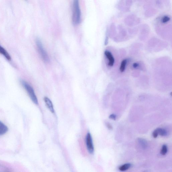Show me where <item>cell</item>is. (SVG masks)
I'll list each match as a JSON object with an SVG mask.
<instances>
[{"mask_svg":"<svg viewBox=\"0 0 172 172\" xmlns=\"http://www.w3.org/2000/svg\"><path fill=\"white\" fill-rule=\"evenodd\" d=\"M127 63V61L126 59L123 60L122 62L120 67V72H122L124 71L125 67H126Z\"/></svg>","mask_w":172,"mask_h":172,"instance_id":"cell-11","label":"cell"},{"mask_svg":"<svg viewBox=\"0 0 172 172\" xmlns=\"http://www.w3.org/2000/svg\"><path fill=\"white\" fill-rule=\"evenodd\" d=\"M21 84L26 90L29 96L33 102L35 104H38V100L37 98L33 88L27 82L25 81L22 80L21 82Z\"/></svg>","mask_w":172,"mask_h":172,"instance_id":"cell-3","label":"cell"},{"mask_svg":"<svg viewBox=\"0 0 172 172\" xmlns=\"http://www.w3.org/2000/svg\"><path fill=\"white\" fill-rule=\"evenodd\" d=\"M105 55L109 61L108 66L111 67L113 66L115 63V59L111 52L108 51H106L105 52Z\"/></svg>","mask_w":172,"mask_h":172,"instance_id":"cell-5","label":"cell"},{"mask_svg":"<svg viewBox=\"0 0 172 172\" xmlns=\"http://www.w3.org/2000/svg\"><path fill=\"white\" fill-rule=\"evenodd\" d=\"M170 20L169 17L167 16H165L163 17L162 19V22L163 23H165L169 22Z\"/></svg>","mask_w":172,"mask_h":172,"instance_id":"cell-14","label":"cell"},{"mask_svg":"<svg viewBox=\"0 0 172 172\" xmlns=\"http://www.w3.org/2000/svg\"><path fill=\"white\" fill-rule=\"evenodd\" d=\"M36 44L38 53L42 60L45 62H48L49 61V56L44 49L41 40L39 38H37Z\"/></svg>","mask_w":172,"mask_h":172,"instance_id":"cell-2","label":"cell"},{"mask_svg":"<svg viewBox=\"0 0 172 172\" xmlns=\"http://www.w3.org/2000/svg\"><path fill=\"white\" fill-rule=\"evenodd\" d=\"M107 126L108 127V128L110 129H112V128L111 125L109 123H107Z\"/></svg>","mask_w":172,"mask_h":172,"instance_id":"cell-18","label":"cell"},{"mask_svg":"<svg viewBox=\"0 0 172 172\" xmlns=\"http://www.w3.org/2000/svg\"><path fill=\"white\" fill-rule=\"evenodd\" d=\"M8 130V127L1 121H0V135H4Z\"/></svg>","mask_w":172,"mask_h":172,"instance_id":"cell-8","label":"cell"},{"mask_svg":"<svg viewBox=\"0 0 172 172\" xmlns=\"http://www.w3.org/2000/svg\"><path fill=\"white\" fill-rule=\"evenodd\" d=\"M139 65L138 64L135 63H134V64L133 65V66L134 68H136L138 67L139 66Z\"/></svg>","mask_w":172,"mask_h":172,"instance_id":"cell-17","label":"cell"},{"mask_svg":"<svg viewBox=\"0 0 172 172\" xmlns=\"http://www.w3.org/2000/svg\"><path fill=\"white\" fill-rule=\"evenodd\" d=\"M0 54L3 55L9 61H11V57L10 55L4 48L0 45Z\"/></svg>","mask_w":172,"mask_h":172,"instance_id":"cell-7","label":"cell"},{"mask_svg":"<svg viewBox=\"0 0 172 172\" xmlns=\"http://www.w3.org/2000/svg\"><path fill=\"white\" fill-rule=\"evenodd\" d=\"M158 135L163 137L166 136L167 135V132L165 129L158 128L157 129Z\"/></svg>","mask_w":172,"mask_h":172,"instance_id":"cell-10","label":"cell"},{"mask_svg":"<svg viewBox=\"0 0 172 172\" xmlns=\"http://www.w3.org/2000/svg\"><path fill=\"white\" fill-rule=\"evenodd\" d=\"M44 100L46 103V106L50 111L52 113L55 112L53 103L49 98L45 97L44 98Z\"/></svg>","mask_w":172,"mask_h":172,"instance_id":"cell-6","label":"cell"},{"mask_svg":"<svg viewBox=\"0 0 172 172\" xmlns=\"http://www.w3.org/2000/svg\"><path fill=\"white\" fill-rule=\"evenodd\" d=\"M82 14L79 1L77 0L73 1V4L72 20L73 24L75 25L80 23Z\"/></svg>","mask_w":172,"mask_h":172,"instance_id":"cell-1","label":"cell"},{"mask_svg":"<svg viewBox=\"0 0 172 172\" xmlns=\"http://www.w3.org/2000/svg\"><path fill=\"white\" fill-rule=\"evenodd\" d=\"M168 151L167 147L166 145H164L162 146L160 153L162 155L165 156L167 154Z\"/></svg>","mask_w":172,"mask_h":172,"instance_id":"cell-12","label":"cell"},{"mask_svg":"<svg viewBox=\"0 0 172 172\" xmlns=\"http://www.w3.org/2000/svg\"><path fill=\"white\" fill-rule=\"evenodd\" d=\"M158 134L157 129H156L155 131H154L153 133V136L154 138H156L158 137Z\"/></svg>","mask_w":172,"mask_h":172,"instance_id":"cell-15","label":"cell"},{"mask_svg":"<svg viewBox=\"0 0 172 172\" xmlns=\"http://www.w3.org/2000/svg\"><path fill=\"white\" fill-rule=\"evenodd\" d=\"M131 164L129 163H127L121 165L119 168V169L120 171H127L130 169L131 167Z\"/></svg>","mask_w":172,"mask_h":172,"instance_id":"cell-9","label":"cell"},{"mask_svg":"<svg viewBox=\"0 0 172 172\" xmlns=\"http://www.w3.org/2000/svg\"><path fill=\"white\" fill-rule=\"evenodd\" d=\"M109 118L115 120L116 119V116L115 115L112 114L109 116Z\"/></svg>","mask_w":172,"mask_h":172,"instance_id":"cell-16","label":"cell"},{"mask_svg":"<svg viewBox=\"0 0 172 172\" xmlns=\"http://www.w3.org/2000/svg\"><path fill=\"white\" fill-rule=\"evenodd\" d=\"M139 142L143 148L145 149L147 147V143L146 141L143 139H140L139 140Z\"/></svg>","mask_w":172,"mask_h":172,"instance_id":"cell-13","label":"cell"},{"mask_svg":"<svg viewBox=\"0 0 172 172\" xmlns=\"http://www.w3.org/2000/svg\"><path fill=\"white\" fill-rule=\"evenodd\" d=\"M86 142L87 148L88 152L90 154L93 153L94 150V145L92 137L90 133H88L86 135Z\"/></svg>","mask_w":172,"mask_h":172,"instance_id":"cell-4","label":"cell"}]
</instances>
